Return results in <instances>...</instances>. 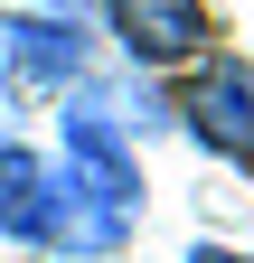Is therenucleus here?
<instances>
[{"instance_id":"5","label":"nucleus","mask_w":254,"mask_h":263,"mask_svg":"<svg viewBox=\"0 0 254 263\" xmlns=\"http://www.w3.org/2000/svg\"><path fill=\"white\" fill-rule=\"evenodd\" d=\"M47 207H57V160L0 141V235L10 245H47Z\"/></svg>"},{"instance_id":"1","label":"nucleus","mask_w":254,"mask_h":263,"mask_svg":"<svg viewBox=\"0 0 254 263\" xmlns=\"http://www.w3.org/2000/svg\"><path fill=\"white\" fill-rule=\"evenodd\" d=\"M57 179L85 188V197H104L113 216H132V207H141V160H132V141H122V122L94 104L85 85H76L66 122H57Z\"/></svg>"},{"instance_id":"3","label":"nucleus","mask_w":254,"mask_h":263,"mask_svg":"<svg viewBox=\"0 0 254 263\" xmlns=\"http://www.w3.org/2000/svg\"><path fill=\"white\" fill-rule=\"evenodd\" d=\"M0 66L19 94H66L85 85V28L47 19V10H0Z\"/></svg>"},{"instance_id":"4","label":"nucleus","mask_w":254,"mask_h":263,"mask_svg":"<svg viewBox=\"0 0 254 263\" xmlns=\"http://www.w3.org/2000/svg\"><path fill=\"white\" fill-rule=\"evenodd\" d=\"M104 19L141 76L151 66H198V47H207V0H104Z\"/></svg>"},{"instance_id":"6","label":"nucleus","mask_w":254,"mask_h":263,"mask_svg":"<svg viewBox=\"0 0 254 263\" xmlns=\"http://www.w3.org/2000/svg\"><path fill=\"white\" fill-rule=\"evenodd\" d=\"M188 263H254V254H235V245H188Z\"/></svg>"},{"instance_id":"2","label":"nucleus","mask_w":254,"mask_h":263,"mask_svg":"<svg viewBox=\"0 0 254 263\" xmlns=\"http://www.w3.org/2000/svg\"><path fill=\"white\" fill-rule=\"evenodd\" d=\"M179 122L198 132L216 160L254 170V66L245 57H198L188 85H179Z\"/></svg>"},{"instance_id":"7","label":"nucleus","mask_w":254,"mask_h":263,"mask_svg":"<svg viewBox=\"0 0 254 263\" xmlns=\"http://www.w3.org/2000/svg\"><path fill=\"white\" fill-rule=\"evenodd\" d=\"M0 141H10V122H0Z\"/></svg>"}]
</instances>
